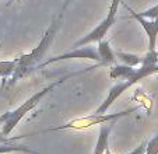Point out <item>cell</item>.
I'll return each instance as SVG.
<instances>
[{"label": "cell", "mask_w": 158, "mask_h": 154, "mask_svg": "<svg viewBox=\"0 0 158 154\" xmlns=\"http://www.w3.org/2000/svg\"><path fill=\"white\" fill-rule=\"evenodd\" d=\"M143 17L146 18H151V20H158V3L155 4V6L150 7V9L144 10V11L140 13Z\"/></svg>", "instance_id": "obj_13"}, {"label": "cell", "mask_w": 158, "mask_h": 154, "mask_svg": "<svg viewBox=\"0 0 158 154\" xmlns=\"http://www.w3.org/2000/svg\"><path fill=\"white\" fill-rule=\"evenodd\" d=\"M123 6L130 13V17L137 21L141 25V28L144 30L147 38H148V50H155V46H157V36H158V20H151V18L143 17L140 13L134 11L130 6H127V4H125V3H123Z\"/></svg>", "instance_id": "obj_6"}, {"label": "cell", "mask_w": 158, "mask_h": 154, "mask_svg": "<svg viewBox=\"0 0 158 154\" xmlns=\"http://www.w3.org/2000/svg\"><path fill=\"white\" fill-rule=\"evenodd\" d=\"M76 74H78V73L69 74V76H64V77H62V79H59V80L53 81L52 84H49V86H46L45 88H42L41 91H38V92H35L34 95H31L28 100H25L24 102H23L21 105H18L17 108L4 112L3 115L0 116V125H2V130L0 132H2L4 136H10L11 132L14 130L15 127H17V125L20 123L21 119L24 118L27 113H30L32 109H35V108L41 104V101L44 100L49 92L53 91V90L56 88L57 86H60L64 80H67V79H70V77L76 76Z\"/></svg>", "instance_id": "obj_2"}, {"label": "cell", "mask_w": 158, "mask_h": 154, "mask_svg": "<svg viewBox=\"0 0 158 154\" xmlns=\"http://www.w3.org/2000/svg\"><path fill=\"white\" fill-rule=\"evenodd\" d=\"M146 147H147V143H141L139 147H134V150L129 151L127 154H144L146 153Z\"/></svg>", "instance_id": "obj_14"}, {"label": "cell", "mask_w": 158, "mask_h": 154, "mask_svg": "<svg viewBox=\"0 0 158 154\" xmlns=\"http://www.w3.org/2000/svg\"><path fill=\"white\" fill-rule=\"evenodd\" d=\"M105 154H112V151H110L109 148H108V150H106V153H105Z\"/></svg>", "instance_id": "obj_15"}, {"label": "cell", "mask_w": 158, "mask_h": 154, "mask_svg": "<svg viewBox=\"0 0 158 154\" xmlns=\"http://www.w3.org/2000/svg\"><path fill=\"white\" fill-rule=\"evenodd\" d=\"M98 55H99V66H114L116 62V55L112 50L110 44L106 39H102L98 42Z\"/></svg>", "instance_id": "obj_8"}, {"label": "cell", "mask_w": 158, "mask_h": 154, "mask_svg": "<svg viewBox=\"0 0 158 154\" xmlns=\"http://www.w3.org/2000/svg\"><path fill=\"white\" fill-rule=\"evenodd\" d=\"M157 63H158V53H157V49H155V50H148L144 55L141 65H157Z\"/></svg>", "instance_id": "obj_11"}, {"label": "cell", "mask_w": 158, "mask_h": 154, "mask_svg": "<svg viewBox=\"0 0 158 154\" xmlns=\"http://www.w3.org/2000/svg\"><path fill=\"white\" fill-rule=\"evenodd\" d=\"M157 53H158V50H157Z\"/></svg>", "instance_id": "obj_16"}, {"label": "cell", "mask_w": 158, "mask_h": 154, "mask_svg": "<svg viewBox=\"0 0 158 154\" xmlns=\"http://www.w3.org/2000/svg\"><path fill=\"white\" fill-rule=\"evenodd\" d=\"M64 9H66V4L63 6L62 11L59 13L57 18H55V20L52 21V24L48 27V30L45 31L44 36H42L41 41L38 42V45H36L32 50H30V52H27V53L17 58L15 70H14V73H13V76L9 79V87H13L18 80L25 79V77H28L31 73L38 70L39 65L45 60V56H46L49 48H51L52 42H53L56 31L60 25V21H62V15H63Z\"/></svg>", "instance_id": "obj_1"}, {"label": "cell", "mask_w": 158, "mask_h": 154, "mask_svg": "<svg viewBox=\"0 0 158 154\" xmlns=\"http://www.w3.org/2000/svg\"><path fill=\"white\" fill-rule=\"evenodd\" d=\"M115 55H116V60H119L122 65L131 66V67H139V66H141V62H143V58L136 53H129V52L116 50Z\"/></svg>", "instance_id": "obj_9"}, {"label": "cell", "mask_w": 158, "mask_h": 154, "mask_svg": "<svg viewBox=\"0 0 158 154\" xmlns=\"http://www.w3.org/2000/svg\"><path fill=\"white\" fill-rule=\"evenodd\" d=\"M120 3H122V0H112V2H110V6H109V10H108V13H106V17H105L94 30L89 31L87 35H84L83 38H80L77 42H74L73 48L85 46V45H91V44H94V42L98 44L99 41L105 39L108 31L110 30V27H112L115 24V21H116L118 9H119Z\"/></svg>", "instance_id": "obj_4"}, {"label": "cell", "mask_w": 158, "mask_h": 154, "mask_svg": "<svg viewBox=\"0 0 158 154\" xmlns=\"http://www.w3.org/2000/svg\"><path fill=\"white\" fill-rule=\"evenodd\" d=\"M115 122H109V123L101 125L99 129V136L97 139L95 147H94V154H105L106 150L109 148V135L114 129Z\"/></svg>", "instance_id": "obj_7"}, {"label": "cell", "mask_w": 158, "mask_h": 154, "mask_svg": "<svg viewBox=\"0 0 158 154\" xmlns=\"http://www.w3.org/2000/svg\"><path fill=\"white\" fill-rule=\"evenodd\" d=\"M144 154H158V135L154 136L148 143H147L146 153Z\"/></svg>", "instance_id": "obj_12"}, {"label": "cell", "mask_w": 158, "mask_h": 154, "mask_svg": "<svg viewBox=\"0 0 158 154\" xmlns=\"http://www.w3.org/2000/svg\"><path fill=\"white\" fill-rule=\"evenodd\" d=\"M72 59H89V60H95L99 65V55H98V49L97 46L93 45H85V46H80V48H73L69 52H64V53L59 55L56 58H51L48 60H44V62L39 65L38 69H44L45 66H49L52 63H57V62H63V60H72Z\"/></svg>", "instance_id": "obj_5"}, {"label": "cell", "mask_w": 158, "mask_h": 154, "mask_svg": "<svg viewBox=\"0 0 158 154\" xmlns=\"http://www.w3.org/2000/svg\"><path fill=\"white\" fill-rule=\"evenodd\" d=\"M15 65H17V58L13 60H2L0 62V79H2V87L6 86L9 79L13 76L15 70Z\"/></svg>", "instance_id": "obj_10"}, {"label": "cell", "mask_w": 158, "mask_h": 154, "mask_svg": "<svg viewBox=\"0 0 158 154\" xmlns=\"http://www.w3.org/2000/svg\"><path fill=\"white\" fill-rule=\"evenodd\" d=\"M139 105L136 107H131L127 108L125 111H120V112H115V113H97L94 112L93 115L89 116H83V118H77V119H73V121L67 122L64 125H60V126H55V127H49L44 132H55V130H85V129H89L93 126H97V125H105V123H109V122H116L118 119L120 118H125V116H129L131 113H134L136 111L139 109Z\"/></svg>", "instance_id": "obj_3"}]
</instances>
